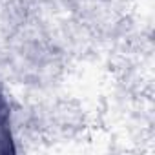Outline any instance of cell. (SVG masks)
Segmentation results:
<instances>
[{"label":"cell","instance_id":"6da1fadb","mask_svg":"<svg viewBox=\"0 0 155 155\" xmlns=\"http://www.w3.org/2000/svg\"><path fill=\"white\" fill-rule=\"evenodd\" d=\"M15 115H17V108L13 106V101L4 79L0 77V153L17 151Z\"/></svg>","mask_w":155,"mask_h":155}]
</instances>
